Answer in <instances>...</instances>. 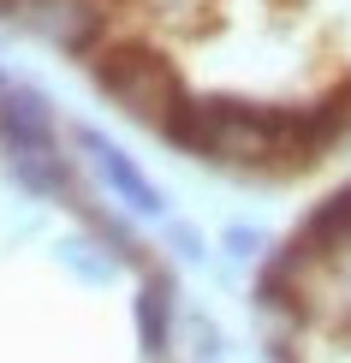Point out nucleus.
Returning <instances> with one entry per match:
<instances>
[{"label":"nucleus","instance_id":"nucleus-4","mask_svg":"<svg viewBox=\"0 0 351 363\" xmlns=\"http://www.w3.org/2000/svg\"><path fill=\"white\" fill-rule=\"evenodd\" d=\"M78 149H84L89 161H96L101 185H108V191L119 196V203L131 208V215H161V208H167V196H161V191L143 179V167H137V161H131L119 143H108L96 125H78Z\"/></svg>","mask_w":351,"mask_h":363},{"label":"nucleus","instance_id":"nucleus-2","mask_svg":"<svg viewBox=\"0 0 351 363\" xmlns=\"http://www.w3.org/2000/svg\"><path fill=\"white\" fill-rule=\"evenodd\" d=\"M96 89L101 96H113L119 108L131 119H143V125H173V113L185 108V89H179V72L173 60H161L155 48H143V42H119L96 60Z\"/></svg>","mask_w":351,"mask_h":363},{"label":"nucleus","instance_id":"nucleus-8","mask_svg":"<svg viewBox=\"0 0 351 363\" xmlns=\"http://www.w3.org/2000/svg\"><path fill=\"white\" fill-rule=\"evenodd\" d=\"M6 161L30 196H72V167L60 149H24V155H6Z\"/></svg>","mask_w":351,"mask_h":363},{"label":"nucleus","instance_id":"nucleus-13","mask_svg":"<svg viewBox=\"0 0 351 363\" xmlns=\"http://www.w3.org/2000/svg\"><path fill=\"white\" fill-rule=\"evenodd\" d=\"M340 96H345V108H351V84H345V89H340Z\"/></svg>","mask_w":351,"mask_h":363},{"label":"nucleus","instance_id":"nucleus-1","mask_svg":"<svg viewBox=\"0 0 351 363\" xmlns=\"http://www.w3.org/2000/svg\"><path fill=\"white\" fill-rule=\"evenodd\" d=\"M345 125V96L328 108H268V101H238V96H203L185 101L167 125L185 155L208 161H274V155H303L328 149Z\"/></svg>","mask_w":351,"mask_h":363},{"label":"nucleus","instance_id":"nucleus-7","mask_svg":"<svg viewBox=\"0 0 351 363\" xmlns=\"http://www.w3.org/2000/svg\"><path fill=\"white\" fill-rule=\"evenodd\" d=\"M54 262L66 268L72 280H84V286H113L119 268H126V256H113L101 238H89V233H72V238L54 245Z\"/></svg>","mask_w":351,"mask_h":363},{"label":"nucleus","instance_id":"nucleus-12","mask_svg":"<svg viewBox=\"0 0 351 363\" xmlns=\"http://www.w3.org/2000/svg\"><path fill=\"white\" fill-rule=\"evenodd\" d=\"M173 250L185 256V262H203V238H196L191 226H173Z\"/></svg>","mask_w":351,"mask_h":363},{"label":"nucleus","instance_id":"nucleus-3","mask_svg":"<svg viewBox=\"0 0 351 363\" xmlns=\"http://www.w3.org/2000/svg\"><path fill=\"white\" fill-rule=\"evenodd\" d=\"M0 18L60 54H89L101 36V0H0Z\"/></svg>","mask_w":351,"mask_h":363},{"label":"nucleus","instance_id":"nucleus-5","mask_svg":"<svg viewBox=\"0 0 351 363\" xmlns=\"http://www.w3.org/2000/svg\"><path fill=\"white\" fill-rule=\"evenodd\" d=\"M0 143H6L12 155H24V149H54V108L36 89H24V84L0 89Z\"/></svg>","mask_w":351,"mask_h":363},{"label":"nucleus","instance_id":"nucleus-9","mask_svg":"<svg viewBox=\"0 0 351 363\" xmlns=\"http://www.w3.org/2000/svg\"><path fill=\"white\" fill-rule=\"evenodd\" d=\"M345 238H351V191L328 196V203L316 208L310 226H303V238H298V250L303 256L310 250H345Z\"/></svg>","mask_w":351,"mask_h":363},{"label":"nucleus","instance_id":"nucleus-11","mask_svg":"<svg viewBox=\"0 0 351 363\" xmlns=\"http://www.w3.org/2000/svg\"><path fill=\"white\" fill-rule=\"evenodd\" d=\"M221 245L233 250L238 262H250V256H262V245H268V238L256 233V226H226V233H221Z\"/></svg>","mask_w":351,"mask_h":363},{"label":"nucleus","instance_id":"nucleus-14","mask_svg":"<svg viewBox=\"0 0 351 363\" xmlns=\"http://www.w3.org/2000/svg\"><path fill=\"white\" fill-rule=\"evenodd\" d=\"M0 89H12V84H6V72H0Z\"/></svg>","mask_w":351,"mask_h":363},{"label":"nucleus","instance_id":"nucleus-6","mask_svg":"<svg viewBox=\"0 0 351 363\" xmlns=\"http://www.w3.org/2000/svg\"><path fill=\"white\" fill-rule=\"evenodd\" d=\"M137 345L143 357H161L173 345V280L167 274H149L137 292Z\"/></svg>","mask_w":351,"mask_h":363},{"label":"nucleus","instance_id":"nucleus-10","mask_svg":"<svg viewBox=\"0 0 351 363\" xmlns=\"http://www.w3.org/2000/svg\"><path fill=\"white\" fill-rule=\"evenodd\" d=\"M191 357L196 363H221V328L215 322H208V315H191Z\"/></svg>","mask_w":351,"mask_h":363}]
</instances>
